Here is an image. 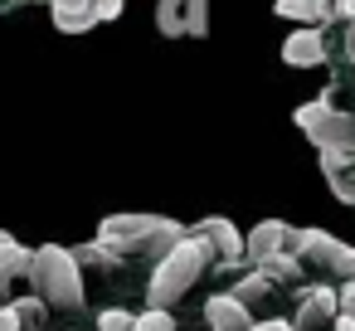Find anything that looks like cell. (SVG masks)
I'll return each instance as SVG.
<instances>
[{
    "mask_svg": "<svg viewBox=\"0 0 355 331\" xmlns=\"http://www.w3.org/2000/svg\"><path fill=\"white\" fill-rule=\"evenodd\" d=\"M209 258H214V248L200 239V234H180L161 258H156V268H151V282H146V307H171V302H180L200 278H205V268H209Z\"/></svg>",
    "mask_w": 355,
    "mask_h": 331,
    "instance_id": "1",
    "label": "cell"
},
{
    "mask_svg": "<svg viewBox=\"0 0 355 331\" xmlns=\"http://www.w3.org/2000/svg\"><path fill=\"white\" fill-rule=\"evenodd\" d=\"M25 282H30V292H35L44 307H64V312H78V307H83V268H78V258H73L64 244H40V248H30Z\"/></svg>",
    "mask_w": 355,
    "mask_h": 331,
    "instance_id": "2",
    "label": "cell"
},
{
    "mask_svg": "<svg viewBox=\"0 0 355 331\" xmlns=\"http://www.w3.org/2000/svg\"><path fill=\"white\" fill-rule=\"evenodd\" d=\"M185 234V224L175 219H161V214H107L98 224V248H107L112 258L122 253H146V248H171L175 239Z\"/></svg>",
    "mask_w": 355,
    "mask_h": 331,
    "instance_id": "3",
    "label": "cell"
},
{
    "mask_svg": "<svg viewBox=\"0 0 355 331\" xmlns=\"http://www.w3.org/2000/svg\"><path fill=\"white\" fill-rule=\"evenodd\" d=\"M292 122L302 127V137L316 146V151H355V117H345V112H336V103H331V93H321V98H311V103H302L297 112H292Z\"/></svg>",
    "mask_w": 355,
    "mask_h": 331,
    "instance_id": "4",
    "label": "cell"
},
{
    "mask_svg": "<svg viewBox=\"0 0 355 331\" xmlns=\"http://www.w3.org/2000/svg\"><path fill=\"white\" fill-rule=\"evenodd\" d=\"M292 253H297L302 263H311V268H326V273L345 278V282L355 278V244H340V239L326 234V229H297Z\"/></svg>",
    "mask_w": 355,
    "mask_h": 331,
    "instance_id": "5",
    "label": "cell"
},
{
    "mask_svg": "<svg viewBox=\"0 0 355 331\" xmlns=\"http://www.w3.org/2000/svg\"><path fill=\"white\" fill-rule=\"evenodd\" d=\"M156 30L166 40H205L209 35V0H156Z\"/></svg>",
    "mask_w": 355,
    "mask_h": 331,
    "instance_id": "6",
    "label": "cell"
},
{
    "mask_svg": "<svg viewBox=\"0 0 355 331\" xmlns=\"http://www.w3.org/2000/svg\"><path fill=\"white\" fill-rule=\"evenodd\" d=\"M292 244H297V229H292V224H282V219H263V224L248 229L243 253H248L253 263H263V258H272V253H292Z\"/></svg>",
    "mask_w": 355,
    "mask_h": 331,
    "instance_id": "7",
    "label": "cell"
},
{
    "mask_svg": "<svg viewBox=\"0 0 355 331\" xmlns=\"http://www.w3.org/2000/svg\"><path fill=\"white\" fill-rule=\"evenodd\" d=\"M331 316H336V292H331V287H321V282H306V287L297 292L292 331H311V326H321V321H331Z\"/></svg>",
    "mask_w": 355,
    "mask_h": 331,
    "instance_id": "8",
    "label": "cell"
},
{
    "mask_svg": "<svg viewBox=\"0 0 355 331\" xmlns=\"http://www.w3.org/2000/svg\"><path fill=\"white\" fill-rule=\"evenodd\" d=\"M282 64H292V69H316V64H326V35H321V25L297 30V35L282 44Z\"/></svg>",
    "mask_w": 355,
    "mask_h": 331,
    "instance_id": "9",
    "label": "cell"
},
{
    "mask_svg": "<svg viewBox=\"0 0 355 331\" xmlns=\"http://www.w3.org/2000/svg\"><path fill=\"white\" fill-rule=\"evenodd\" d=\"M195 234H200V239H205V244H209L224 263L243 258V234H239L229 219H219V214H214V219H200V224H195Z\"/></svg>",
    "mask_w": 355,
    "mask_h": 331,
    "instance_id": "10",
    "label": "cell"
},
{
    "mask_svg": "<svg viewBox=\"0 0 355 331\" xmlns=\"http://www.w3.org/2000/svg\"><path fill=\"white\" fill-rule=\"evenodd\" d=\"M54 10V30L59 35H88L98 20H93V0H49Z\"/></svg>",
    "mask_w": 355,
    "mask_h": 331,
    "instance_id": "11",
    "label": "cell"
},
{
    "mask_svg": "<svg viewBox=\"0 0 355 331\" xmlns=\"http://www.w3.org/2000/svg\"><path fill=\"white\" fill-rule=\"evenodd\" d=\"M205 321H209V331H243V326H248V307H243L239 297L219 292V297L205 302Z\"/></svg>",
    "mask_w": 355,
    "mask_h": 331,
    "instance_id": "12",
    "label": "cell"
},
{
    "mask_svg": "<svg viewBox=\"0 0 355 331\" xmlns=\"http://www.w3.org/2000/svg\"><path fill=\"white\" fill-rule=\"evenodd\" d=\"M25 268H30V248L20 239H6L0 244V302H10V282H25Z\"/></svg>",
    "mask_w": 355,
    "mask_h": 331,
    "instance_id": "13",
    "label": "cell"
},
{
    "mask_svg": "<svg viewBox=\"0 0 355 331\" xmlns=\"http://www.w3.org/2000/svg\"><path fill=\"white\" fill-rule=\"evenodd\" d=\"M272 10L282 20H302V25H326L331 20V6L326 0H272Z\"/></svg>",
    "mask_w": 355,
    "mask_h": 331,
    "instance_id": "14",
    "label": "cell"
},
{
    "mask_svg": "<svg viewBox=\"0 0 355 331\" xmlns=\"http://www.w3.org/2000/svg\"><path fill=\"white\" fill-rule=\"evenodd\" d=\"M258 273L263 278H282V282H302V258L297 253H272V258L258 263Z\"/></svg>",
    "mask_w": 355,
    "mask_h": 331,
    "instance_id": "15",
    "label": "cell"
},
{
    "mask_svg": "<svg viewBox=\"0 0 355 331\" xmlns=\"http://www.w3.org/2000/svg\"><path fill=\"white\" fill-rule=\"evenodd\" d=\"M268 287H272V278H263V273L253 268V273H243V282H234V287H229V297H239L243 307H253V302H263V297H268Z\"/></svg>",
    "mask_w": 355,
    "mask_h": 331,
    "instance_id": "16",
    "label": "cell"
},
{
    "mask_svg": "<svg viewBox=\"0 0 355 331\" xmlns=\"http://www.w3.org/2000/svg\"><path fill=\"white\" fill-rule=\"evenodd\" d=\"M132 331H175V321H171L166 307H146V312L132 321Z\"/></svg>",
    "mask_w": 355,
    "mask_h": 331,
    "instance_id": "17",
    "label": "cell"
},
{
    "mask_svg": "<svg viewBox=\"0 0 355 331\" xmlns=\"http://www.w3.org/2000/svg\"><path fill=\"white\" fill-rule=\"evenodd\" d=\"M69 253L78 258V268H83V263H93V268H107V263H117V258H112L107 248H98V244H78V248H69Z\"/></svg>",
    "mask_w": 355,
    "mask_h": 331,
    "instance_id": "18",
    "label": "cell"
},
{
    "mask_svg": "<svg viewBox=\"0 0 355 331\" xmlns=\"http://www.w3.org/2000/svg\"><path fill=\"white\" fill-rule=\"evenodd\" d=\"M10 307H15V316H20L25 326H35V321L44 316V302H40L35 292H30V297H10Z\"/></svg>",
    "mask_w": 355,
    "mask_h": 331,
    "instance_id": "19",
    "label": "cell"
},
{
    "mask_svg": "<svg viewBox=\"0 0 355 331\" xmlns=\"http://www.w3.org/2000/svg\"><path fill=\"white\" fill-rule=\"evenodd\" d=\"M132 312H122V307H107L103 316H98V331H132Z\"/></svg>",
    "mask_w": 355,
    "mask_h": 331,
    "instance_id": "20",
    "label": "cell"
},
{
    "mask_svg": "<svg viewBox=\"0 0 355 331\" xmlns=\"http://www.w3.org/2000/svg\"><path fill=\"white\" fill-rule=\"evenodd\" d=\"M122 15V0H93V20L98 25H107V20H117Z\"/></svg>",
    "mask_w": 355,
    "mask_h": 331,
    "instance_id": "21",
    "label": "cell"
},
{
    "mask_svg": "<svg viewBox=\"0 0 355 331\" xmlns=\"http://www.w3.org/2000/svg\"><path fill=\"white\" fill-rule=\"evenodd\" d=\"M336 312H345V316H355V278L336 292Z\"/></svg>",
    "mask_w": 355,
    "mask_h": 331,
    "instance_id": "22",
    "label": "cell"
},
{
    "mask_svg": "<svg viewBox=\"0 0 355 331\" xmlns=\"http://www.w3.org/2000/svg\"><path fill=\"white\" fill-rule=\"evenodd\" d=\"M0 331H25V321L15 316V307H10V302H0Z\"/></svg>",
    "mask_w": 355,
    "mask_h": 331,
    "instance_id": "23",
    "label": "cell"
},
{
    "mask_svg": "<svg viewBox=\"0 0 355 331\" xmlns=\"http://www.w3.org/2000/svg\"><path fill=\"white\" fill-rule=\"evenodd\" d=\"M243 331H292V321H248Z\"/></svg>",
    "mask_w": 355,
    "mask_h": 331,
    "instance_id": "24",
    "label": "cell"
},
{
    "mask_svg": "<svg viewBox=\"0 0 355 331\" xmlns=\"http://www.w3.org/2000/svg\"><path fill=\"white\" fill-rule=\"evenodd\" d=\"M331 15H340V20H355V0H336V6H331Z\"/></svg>",
    "mask_w": 355,
    "mask_h": 331,
    "instance_id": "25",
    "label": "cell"
},
{
    "mask_svg": "<svg viewBox=\"0 0 355 331\" xmlns=\"http://www.w3.org/2000/svg\"><path fill=\"white\" fill-rule=\"evenodd\" d=\"M331 321H336V331H355V316H345V312H336Z\"/></svg>",
    "mask_w": 355,
    "mask_h": 331,
    "instance_id": "26",
    "label": "cell"
},
{
    "mask_svg": "<svg viewBox=\"0 0 355 331\" xmlns=\"http://www.w3.org/2000/svg\"><path fill=\"white\" fill-rule=\"evenodd\" d=\"M6 239H15V234H6V229H0V244H6Z\"/></svg>",
    "mask_w": 355,
    "mask_h": 331,
    "instance_id": "27",
    "label": "cell"
}]
</instances>
